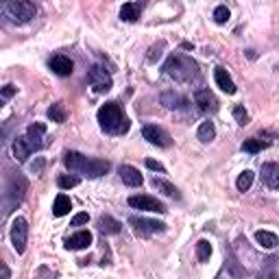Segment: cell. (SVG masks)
I'll return each mask as SVG.
<instances>
[{"label":"cell","mask_w":279,"mask_h":279,"mask_svg":"<svg viewBox=\"0 0 279 279\" xmlns=\"http://www.w3.org/2000/svg\"><path fill=\"white\" fill-rule=\"evenodd\" d=\"M98 124H101V129L105 131L109 135H122L127 133L131 122L127 118V113H124V109L118 105V103H105L101 109H98Z\"/></svg>","instance_id":"1"},{"label":"cell","mask_w":279,"mask_h":279,"mask_svg":"<svg viewBox=\"0 0 279 279\" xmlns=\"http://www.w3.org/2000/svg\"><path fill=\"white\" fill-rule=\"evenodd\" d=\"M164 70H166L168 76H172L174 81H181V83H185V81H190L192 76H196V63L192 61L190 57H183V55H170V59L166 61V65H164Z\"/></svg>","instance_id":"2"},{"label":"cell","mask_w":279,"mask_h":279,"mask_svg":"<svg viewBox=\"0 0 279 279\" xmlns=\"http://www.w3.org/2000/svg\"><path fill=\"white\" fill-rule=\"evenodd\" d=\"M2 13L7 15L11 22H15V24H26V22H31L35 18L37 9L29 0H11V2H7L2 7Z\"/></svg>","instance_id":"3"},{"label":"cell","mask_w":279,"mask_h":279,"mask_svg":"<svg viewBox=\"0 0 279 279\" xmlns=\"http://www.w3.org/2000/svg\"><path fill=\"white\" fill-rule=\"evenodd\" d=\"M87 83L94 87L96 94H105V92L112 90L113 81H112V74H109L103 65H92V68L87 70Z\"/></svg>","instance_id":"4"},{"label":"cell","mask_w":279,"mask_h":279,"mask_svg":"<svg viewBox=\"0 0 279 279\" xmlns=\"http://www.w3.org/2000/svg\"><path fill=\"white\" fill-rule=\"evenodd\" d=\"M129 225L135 229L138 236H155V233L166 231V223L151 221V218H144V216H131Z\"/></svg>","instance_id":"5"},{"label":"cell","mask_w":279,"mask_h":279,"mask_svg":"<svg viewBox=\"0 0 279 279\" xmlns=\"http://www.w3.org/2000/svg\"><path fill=\"white\" fill-rule=\"evenodd\" d=\"M26 238H29V225H26V221L22 216L13 218V223H11V244H13V249L18 255L24 253Z\"/></svg>","instance_id":"6"},{"label":"cell","mask_w":279,"mask_h":279,"mask_svg":"<svg viewBox=\"0 0 279 279\" xmlns=\"http://www.w3.org/2000/svg\"><path fill=\"white\" fill-rule=\"evenodd\" d=\"M129 205L133 210H142V212H157V214H166V205L162 201H157L155 196H149V194H135V196H129Z\"/></svg>","instance_id":"7"},{"label":"cell","mask_w":279,"mask_h":279,"mask_svg":"<svg viewBox=\"0 0 279 279\" xmlns=\"http://www.w3.org/2000/svg\"><path fill=\"white\" fill-rule=\"evenodd\" d=\"M142 135H144V140L149 142V144L160 146V149H168V146L172 144V138L168 135V131L162 129V127H157V124H144Z\"/></svg>","instance_id":"8"},{"label":"cell","mask_w":279,"mask_h":279,"mask_svg":"<svg viewBox=\"0 0 279 279\" xmlns=\"http://www.w3.org/2000/svg\"><path fill=\"white\" fill-rule=\"evenodd\" d=\"M26 190H29V183H26V179L22 177V174H15V177H11V181L7 185V201L11 205H18L24 201V194Z\"/></svg>","instance_id":"9"},{"label":"cell","mask_w":279,"mask_h":279,"mask_svg":"<svg viewBox=\"0 0 279 279\" xmlns=\"http://www.w3.org/2000/svg\"><path fill=\"white\" fill-rule=\"evenodd\" d=\"M118 174H120V179H122V183L129 185V188H138V185L144 183V177L140 174V170L129 166V164H122V166L118 168Z\"/></svg>","instance_id":"10"},{"label":"cell","mask_w":279,"mask_h":279,"mask_svg":"<svg viewBox=\"0 0 279 279\" xmlns=\"http://www.w3.org/2000/svg\"><path fill=\"white\" fill-rule=\"evenodd\" d=\"M194 103L199 105L201 112H216V109H218L216 96L212 94L210 90H205V87H201V90L194 92Z\"/></svg>","instance_id":"11"},{"label":"cell","mask_w":279,"mask_h":279,"mask_svg":"<svg viewBox=\"0 0 279 279\" xmlns=\"http://www.w3.org/2000/svg\"><path fill=\"white\" fill-rule=\"evenodd\" d=\"M107 172H109V162L96 160V157H87V164H85V168L81 174L96 179V177H103V174H107Z\"/></svg>","instance_id":"12"},{"label":"cell","mask_w":279,"mask_h":279,"mask_svg":"<svg viewBox=\"0 0 279 279\" xmlns=\"http://www.w3.org/2000/svg\"><path fill=\"white\" fill-rule=\"evenodd\" d=\"M51 70L59 76H70L74 72V63H72V59L65 57V55H55L51 59Z\"/></svg>","instance_id":"13"},{"label":"cell","mask_w":279,"mask_h":279,"mask_svg":"<svg viewBox=\"0 0 279 279\" xmlns=\"http://www.w3.org/2000/svg\"><path fill=\"white\" fill-rule=\"evenodd\" d=\"M31 153H35V146L31 144V140L26 138V135H22V138H18L13 142V157L15 162H26L31 157Z\"/></svg>","instance_id":"14"},{"label":"cell","mask_w":279,"mask_h":279,"mask_svg":"<svg viewBox=\"0 0 279 279\" xmlns=\"http://www.w3.org/2000/svg\"><path fill=\"white\" fill-rule=\"evenodd\" d=\"M85 164H87V157L85 155H81V153H76V151H65L63 166L68 168L70 172H83Z\"/></svg>","instance_id":"15"},{"label":"cell","mask_w":279,"mask_h":279,"mask_svg":"<svg viewBox=\"0 0 279 279\" xmlns=\"http://www.w3.org/2000/svg\"><path fill=\"white\" fill-rule=\"evenodd\" d=\"M92 233L90 231H76L74 236L65 238V249L68 251H79V249H87L92 244Z\"/></svg>","instance_id":"16"},{"label":"cell","mask_w":279,"mask_h":279,"mask_svg":"<svg viewBox=\"0 0 279 279\" xmlns=\"http://www.w3.org/2000/svg\"><path fill=\"white\" fill-rule=\"evenodd\" d=\"M214 79H216V85L221 87L225 94H236V83H233V79L229 76V72L225 68H216L214 70Z\"/></svg>","instance_id":"17"},{"label":"cell","mask_w":279,"mask_h":279,"mask_svg":"<svg viewBox=\"0 0 279 279\" xmlns=\"http://www.w3.org/2000/svg\"><path fill=\"white\" fill-rule=\"evenodd\" d=\"M262 179L273 190H279V164H264L262 166Z\"/></svg>","instance_id":"18"},{"label":"cell","mask_w":279,"mask_h":279,"mask_svg":"<svg viewBox=\"0 0 279 279\" xmlns=\"http://www.w3.org/2000/svg\"><path fill=\"white\" fill-rule=\"evenodd\" d=\"M44 133H46V124H42V122H33L29 129H26V138L31 140V144L35 146V151H40L42 146H44Z\"/></svg>","instance_id":"19"},{"label":"cell","mask_w":279,"mask_h":279,"mask_svg":"<svg viewBox=\"0 0 279 279\" xmlns=\"http://www.w3.org/2000/svg\"><path fill=\"white\" fill-rule=\"evenodd\" d=\"M98 229H101V233H105V236H116V233H120L122 225H120L116 218L105 214V216L98 218Z\"/></svg>","instance_id":"20"},{"label":"cell","mask_w":279,"mask_h":279,"mask_svg":"<svg viewBox=\"0 0 279 279\" xmlns=\"http://www.w3.org/2000/svg\"><path fill=\"white\" fill-rule=\"evenodd\" d=\"M142 15V4L140 2H127L120 9V20L122 22H138Z\"/></svg>","instance_id":"21"},{"label":"cell","mask_w":279,"mask_h":279,"mask_svg":"<svg viewBox=\"0 0 279 279\" xmlns=\"http://www.w3.org/2000/svg\"><path fill=\"white\" fill-rule=\"evenodd\" d=\"M162 105H166L168 109H181L188 105V101L181 96V94H177V92H164L162 94Z\"/></svg>","instance_id":"22"},{"label":"cell","mask_w":279,"mask_h":279,"mask_svg":"<svg viewBox=\"0 0 279 279\" xmlns=\"http://www.w3.org/2000/svg\"><path fill=\"white\" fill-rule=\"evenodd\" d=\"M153 188L157 190V192L166 194V196H172V199H179V190L174 188L170 181H166V179L162 177H153Z\"/></svg>","instance_id":"23"},{"label":"cell","mask_w":279,"mask_h":279,"mask_svg":"<svg viewBox=\"0 0 279 279\" xmlns=\"http://www.w3.org/2000/svg\"><path fill=\"white\" fill-rule=\"evenodd\" d=\"M72 210V201H70V196L65 194H57V199H55V205H53V214L57 218L65 216L68 212Z\"/></svg>","instance_id":"24"},{"label":"cell","mask_w":279,"mask_h":279,"mask_svg":"<svg viewBox=\"0 0 279 279\" xmlns=\"http://www.w3.org/2000/svg\"><path fill=\"white\" fill-rule=\"evenodd\" d=\"M196 135H199V140L201 142H212L216 138V127H214V122H210V120H203L201 122V127H199V131H196Z\"/></svg>","instance_id":"25"},{"label":"cell","mask_w":279,"mask_h":279,"mask_svg":"<svg viewBox=\"0 0 279 279\" xmlns=\"http://www.w3.org/2000/svg\"><path fill=\"white\" fill-rule=\"evenodd\" d=\"M255 240H258V244L264 249H275L277 247V236L271 231H258L255 233Z\"/></svg>","instance_id":"26"},{"label":"cell","mask_w":279,"mask_h":279,"mask_svg":"<svg viewBox=\"0 0 279 279\" xmlns=\"http://www.w3.org/2000/svg\"><path fill=\"white\" fill-rule=\"evenodd\" d=\"M48 118L57 124H63L65 122V105L63 103H55V105L48 109Z\"/></svg>","instance_id":"27"},{"label":"cell","mask_w":279,"mask_h":279,"mask_svg":"<svg viewBox=\"0 0 279 279\" xmlns=\"http://www.w3.org/2000/svg\"><path fill=\"white\" fill-rule=\"evenodd\" d=\"M266 146H269V142H262L258 138H251V140H244L242 151L244 153H251V155H255V153H260L262 149H266Z\"/></svg>","instance_id":"28"},{"label":"cell","mask_w":279,"mask_h":279,"mask_svg":"<svg viewBox=\"0 0 279 279\" xmlns=\"http://www.w3.org/2000/svg\"><path fill=\"white\" fill-rule=\"evenodd\" d=\"M253 177H255V174L251 172V170L240 172V177H238V181H236V188L240 190V192H247L251 185H253Z\"/></svg>","instance_id":"29"},{"label":"cell","mask_w":279,"mask_h":279,"mask_svg":"<svg viewBox=\"0 0 279 279\" xmlns=\"http://www.w3.org/2000/svg\"><path fill=\"white\" fill-rule=\"evenodd\" d=\"M210 255H212V244L207 240H199L196 242V258H199V262H207Z\"/></svg>","instance_id":"30"},{"label":"cell","mask_w":279,"mask_h":279,"mask_svg":"<svg viewBox=\"0 0 279 279\" xmlns=\"http://www.w3.org/2000/svg\"><path fill=\"white\" fill-rule=\"evenodd\" d=\"M79 183H81V179L72 177V174H61V177L57 179V185L61 190H70V188H74V185H79Z\"/></svg>","instance_id":"31"},{"label":"cell","mask_w":279,"mask_h":279,"mask_svg":"<svg viewBox=\"0 0 279 279\" xmlns=\"http://www.w3.org/2000/svg\"><path fill=\"white\" fill-rule=\"evenodd\" d=\"M233 118H236V122L238 124H249V113H247V109H244L242 105H236L233 107Z\"/></svg>","instance_id":"32"},{"label":"cell","mask_w":279,"mask_h":279,"mask_svg":"<svg viewBox=\"0 0 279 279\" xmlns=\"http://www.w3.org/2000/svg\"><path fill=\"white\" fill-rule=\"evenodd\" d=\"M229 15L231 13H229V9L225 7V4H218V7L214 9V20L218 22V24H225V22L229 20Z\"/></svg>","instance_id":"33"},{"label":"cell","mask_w":279,"mask_h":279,"mask_svg":"<svg viewBox=\"0 0 279 279\" xmlns=\"http://www.w3.org/2000/svg\"><path fill=\"white\" fill-rule=\"evenodd\" d=\"M162 51H164V42H160L157 46H153L149 51V61H157L162 57Z\"/></svg>","instance_id":"34"},{"label":"cell","mask_w":279,"mask_h":279,"mask_svg":"<svg viewBox=\"0 0 279 279\" xmlns=\"http://www.w3.org/2000/svg\"><path fill=\"white\" fill-rule=\"evenodd\" d=\"M87 223H90V216H87L85 212H81V214H76L72 218V223H70V225H72V227H81V225H87Z\"/></svg>","instance_id":"35"},{"label":"cell","mask_w":279,"mask_h":279,"mask_svg":"<svg viewBox=\"0 0 279 279\" xmlns=\"http://www.w3.org/2000/svg\"><path fill=\"white\" fill-rule=\"evenodd\" d=\"M146 166H149L151 170H155V172H166V168H164V164L155 162V160H146Z\"/></svg>","instance_id":"36"},{"label":"cell","mask_w":279,"mask_h":279,"mask_svg":"<svg viewBox=\"0 0 279 279\" xmlns=\"http://www.w3.org/2000/svg\"><path fill=\"white\" fill-rule=\"evenodd\" d=\"M15 92H18V87H15V85H4V87H2V98L15 96Z\"/></svg>","instance_id":"37"},{"label":"cell","mask_w":279,"mask_h":279,"mask_svg":"<svg viewBox=\"0 0 279 279\" xmlns=\"http://www.w3.org/2000/svg\"><path fill=\"white\" fill-rule=\"evenodd\" d=\"M31 170L35 172V174H40V172L44 170V160H37V162H33V164H31Z\"/></svg>","instance_id":"38"},{"label":"cell","mask_w":279,"mask_h":279,"mask_svg":"<svg viewBox=\"0 0 279 279\" xmlns=\"http://www.w3.org/2000/svg\"><path fill=\"white\" fill-rule=\"evenodd\" d=\"M2 279H11V271L7 264H2Z\"/></svg>","instance_id":"39"},{"label":"cell","mask_w":279,"mask_h":279,"mask_svg":"<svg viewBox=\"0 0 279 279\" xmlns=\"http://www.w3.org/2000/svg\"><path fill=\"white\" fill-rule=\"evenodd\" d=\"M269 279H279V277H277V275H271V277H269Z\"/></svg>","instance_id":"40"},{"label":"cell","mask_w":279,"mask_h":279,"mask_svg":"<svg viewBox=\"0 0 279 279\" xmlns=\"http://www.w3.org/2000/svg\"><path fill=\"white\" fill-rule=\"evenodd\" d=\"M216 279H223V277H216Z\"/></svg>","instance_id":"41"}]
</instances>
